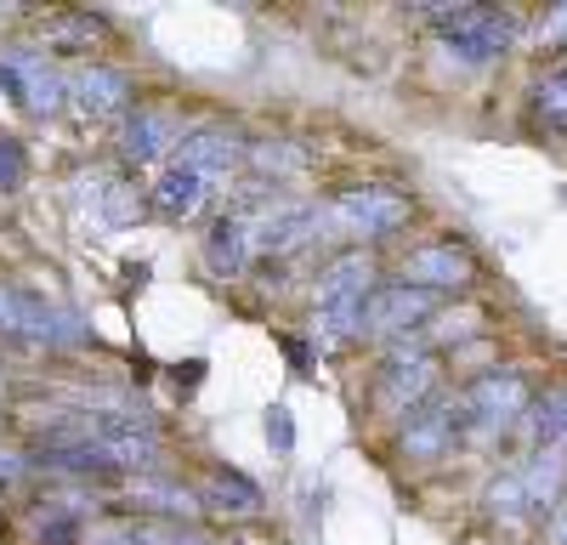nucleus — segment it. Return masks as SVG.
Returning a JSON list of instances; mask_svg holds the SVG:
<instances>
[{
	"instance_id": "obj_1",
	"label": "nucleus",
	"mask_w": 567,
	"mask_h": 545,
	"mask_svg": "<svg viewBox=\"0 0 567 545\" xmlns=\"http://www.w3.org/2000/svg\"><path fill=\"white\" fill-rule=\"evenodd\" d=\"M374 296V261L363 250L336 256L318 272V307H312V336L318 347H347L363 336V307Z\"/></svg>"
},
{
	"instance_id": "obj_2",
	"label": "nucleus",
	"mask_w": 567,
	"mask_h": 545,
	"mask_svg": "<svg viewBox=\"0 0 567 545\" xmlns=\"http://www.w3.org/2000/svg\"><path fill=\"white\" fill-rule=\"evenodd\" d=\"M432 29L460 63H494L516 40V23L494 7H432Z\"/></svg>"
},
{
	"instance_id": "obj_3",
	"label": "nucleus",
	"mask_w": 567,
	"mask_h": 545,
	"mask_svg": "<svg viewBox=\"0 0 567 545\" xmlns=\"http://www.w3.org/2000/svg\"><path fill=\"white\" fill-rule=\"evenodd\" d=\"M561 494H567V449H539L528 466H516L488 489V506L505 517H523V512L561 506Z\"/></svg>"
},
{
	"instance_id": "obj_4",
	"label": "nucleus",
	"mask_w": 567,
	"mask_h": 545,
	"mask_svg": "<svg viewBox=\"0 0 567 545\" xmlns=\"http://www.w3.org/2000/svg\"><path fill=\"white\" fill-rule=\"evenodd\" d=\"M0 336H23V341H52V347H74L85 341V325L58 307V301H45L34 290H12V285H0Z\"/></svg>"
},
{
	"instance_id": "obj_5",
	"label": "nucleus",
	"mask_w": 567,
	"mask_h": 545,
	"mask_svg": "<svg viewBox=\"0 0 567 545\" xmlns=\"http://www.w3.org/2000/svg\"><path fill=\"white\" fill-rule=\"evenodd\" d=\"M432 387H437V358L425 352V347H409V341H398L392 352H386V363H381V381H374V403L386 409V415H414V409L432 398Z\"/></svg>"
},
{
	"instance_id": "obj_6",
	"label": "nucleus",
	"mask_w": 567,
	"mask_h": 545,
	"mask_svg": "<svg viewBox=\"0 0 567 545\" xmlns=\"http://www.w3.org/2000/svg\"><path fill=\"white\" fill-rule=\"evenodd\" d=\"M323 222H336L341 234L381 239V234H392V227L409 222V199L398 188H341L323 205Z\"/></svg>"
},
{
	"instance_id": "obj_7",
	"label": "nucleus",
	"mask_w": 567,
	"mask_h": 545,
	"mask_svg": "<svg viewBox=\"0 0 567 545\" xmlns=\"http://www.w3.org/2000/svg\"><path fill=\"white\" fill-rule=\"evenodd\" d=\"M465 415L471 432H505L511 421L528 415V381L523 370H488L465 387Z\"/></svg>"
},
{
	"instance_id": "obj_8",
	"label": "nucleus",
	"mask_w": 567,
	"mask_h": 545,
	"mask_svg": "<svg viewBox=\"0 0 567 545\" xmlns=\"http://www.w3.org/2000/svg\"><path fill=\"white\" fill-rule=\"evenodd\" d=\"M245 222H250L256 256H284V250H296V245H307L318 234L323 210L318 205H301V199H272V205L245 210Z\"/></svg>"
},
{
	"instance_id": "obj_9",
	"label": "nucleus",
	"mask_w": 567,
	"mask_h": 545,
	"mask_svg": "<svg viewBox=\"0 0 567 545\" xmlns=\"http://www.w3.org/2000/svg\"><path fill=\"white\" fill-rule=\"evenodd\" d=\"M460 432H471L465 398H425L414 415L403 421V454H409V461H437L443 449H454Z\"/></svg>"
},
{
	"instance_id": "obj_10",
	"label": "nucleus",
	"mask_w": 567,
	"mask_h": 545,
	"mask_svg": "<svg viewBox=\"0 0 567 545\" xmlns=\"http://www.w3.org/2000/svg\"><path fill=\"white\" fill-rule=\"evenodd\" d=\"M432 296L425 290H414V285H386V290H374L369 296V307H363V336L369 341H398V336H409L414 325H425L432 318Z\"/></svg>"
},
{
	"instance_id": "obj_11",
	"label": "nucleus",
	"mask_w": 567,
	"mask_h": 545,
	"mask_svg": "<svg viewBox=\"0 0 567 545\" xmlns=\"http://www.w3.org/2000/svg\"><path fill=\"white\" fill-rule=\"evenodd\" d=\"M0 85L18 91L23 109H34V114H52L69 97V80L45 63L40 52H0Z\"/></svg>"
},
{
	"instance_id": "obj_12",
	"label": "nucleus",
	"mask_w": 567,
	"mask_h": 545,
	"mask_svg": "<svg viewBox=\"0 0 567 545\" xmlns=\"http://www.w3.org/2000/svg\"><path fill=\"white\" fill-rule=\"evenodd\" d=\"M221 194V182H210L205 171H194V165H182V160H171L159 176H154V188H148V199H154V210L159 216H171V222H187V216H199L210 199Z\"/></svg>"
},
{
	"instance_id": "obj_13",
	"label": "nucleus",
	"mask_w": 567,
	"mask_h": 545,
	"mask_svg": "<svg viewBox=\"0 0 567 545\" xmlns=\"http://www.w3.org/2000/svg\"><path fill=\"white\" fill-rule=\"evenodd\" d=\"M471 272H477L471 250H460V245H420V250H409V261H403V285L437 296V290L471 285Z\"/></svg>"
},
{
	"instance_id": "obj_14",
	"label": "nucleus",
	"mask_w": 567,
	"mask_h": 545,
	"mask_svg": "<svg viewBox=\"0 0 567 545\" xmlns=\"http://www.w3.org/2000/svg\"><path fill=\"white\" fill-rule=\"evenodd\" d=\"M182 136L187 131L171 109H136L125 120V131H120V154H125V165H154L171 148H182Z\"/></svg>"
},
{
	"instance_id": "obj_15",
	"label": "nucleus",
	"mask_w": 567,
	"mask_h": 545,
	"mask_svg": "<svg viewBox=\"0 0 567 545\" xmlns=\"http://www.w3.org/2000/svg\"><path fill=\"white\" fill-rule=\"evenodd\" d=\"M176 160L194 165V171H205L210 182H221V188H227V176L239 171V160H245V136L233 131V125H199V131L182 136Z\"/></svg>"
},
{
	"instance_id": "obj_16",
	"label": "nucleus",
	"mask_w": 567,
	"mask_h": 545,
	"mask_svg": "<svg viewBox=\"0 0 567 545\" xmlns=\"http://www.w3.org/2000/svg\"><path fill=\"white\" fill-rule=\"evenodd\" d=\"M74 205H80V216H91L97 227H125L142 210L136 188H125V182H114L103 171H80L74 176Z\"/></svg>"
},
{
	"instance_id": "obj_17",
	"label": "nucleus",
	"mask_w": 567,
	"mask_h": 545,
	"mask_svg": "<svg viewBox=\"0 0 567 545\" xmlns=\"http://www.w3.org/2000/svg\"><path fill=\"white\" fill-rule=\"evenodd\" d=\"M69 97H74V109L85 120H109V114H120L131 103V80L114 63H85V69L69 74Z\"/></svg>"
},
{
	"instance_id": "obj_18",
	"label": "nucleus",
	"mask_w": 567,
	"mask_h": 545,
	"mask_svg": "<svg viewBox=\"0 0 567 545\" xmlns=\"http://www.w3.org/2000/svg\"><path fill=\"white\" fill-rule=\"evenodd\" d=\"M205 261H210V272H221V279H239V272L256 261V239H250L245 210H239V216H221V222L210 227V239H205Z\"/></svg>"
},
{
	"instance_id": "obj_19",
	"label": "nucleus",
	"mask_w": 567,
	"mask_h": 545,
	"mask_svg": "<svg viewBox=\"0 0 567 545\" xmlns=\"http://www.w3.org/2000/svg\"><path fill=\"white\" fill-rule=\"evenodd\" d=\"M199 500L216 506V512H227V517H256L261 512V489L250 477H239V472H210L199 483Z\"/></svg>"
},
{
	"instance_id": "obj_20",
	"label": "nucleus",
	"mask_w": 567,
	"mask_h": 545,
	"mask_svg": "<svg viewBox=\"0 0 567 545\" xmlns=\"http://www.w3.org/2000/svg\"><path fill=\"white\" fill-rule=\"evenodd\" d=\"M523 426H528L534 449H561V438H567V387H556L539 403H528V421Z\"/></svg>"
},
{
	"instance_id": "obj_21",
	"label": "nucleus",
	"mask_w": 567,
	"mask_h": 545,
	"mask_svg": "<svg viewBox=\"0 0 567 545\" xmlns=\"http://www.w3.org/2000/svg\"><path fill=\"white\" fill-rule=\"evenodd\" d=\"M131 500H136V506L165 512V517H187V512L199 506V494H194V489L165 483V477H136V483H131Z\"/></svg>"
},
{
	"instance_id": "obj_22",
	"label": "nucleus",
	"mask_w": 567,
	"mask_h": 545,
	"mask_svg": "<svg viewBox=\"0 0 567 545\" xmlns=\"http://www.w3.org/2000/svg\"><path fill=\"white\" fill-rule=\"evenodd\" d=\"M534 125L567 131V69H550V74L534 85Z\"/></svg>"
},
{
	"instance_id": "obj_23",
	"label": "nucleus",
	"mask_w": 567,
	"mask_h": 545,
	"mask_svg": "<svg viewBox=\"0 0 567 545\" xmlns=\"http://www.w3.org/2000/svg\"><path fill=\"white\" fill-rule=\"evenodd\" d=\"M45 40H52V45H80V52H91V40H103V18H91V12L52 18V23H45Z\"/></svg>"
},
{
	"instance_id": "obj_24",
	"label": "nucleus",
	"mask_w": 567,
	"mask_h": 545,
	"mask_svg": "<svg viewBox=\"0 0 567 545\" xmlns=\"http://www.w3.org/2000/svg\"><path fill=\"white\" fill-rule=\"evenodd\" d=\"M34 534H40V545H80V523H74V512H63V506H45V512L34 517Z\"/></svg>"
},
{
	"instance_id": "obj_25",
	"label": "nucleus",
	"mask_w": 567,
	"mask_h": 545,
	"mask_svg": "<svg viewBox=\"0 0 567 545\" xmlns=\"http://www.w3.org/2000/svg\"><path fill=\"white\" fill-rule=\"evenodd\" d=\"M29 182V154H23V143H12V136H0V188H23Z\"/></svg>"
},
{
	"instance_id": "obj_26",
	"label": "nucleus",
	"mask_w": 567,
	"mask_h": 545,
	"mask_svg": "<svg viewBox=\"0 0 567 545\" xmlns=\"http://www.w3.org/2000/svg\"><path fill=\"white\" fill-rule=\"evenodd\" d=\"M250 160H256L261 171H272V176L301 171V154H296V148H284V143H256V148H250Z\"/></svg>"
},
{
	"instance_id": "obj_27",
	"label": "nucleus",
	"mask_w": 567,
	"mask_h": 545,
	"mask_svg": "<svg viewBox=\"0 0 567 545\" xmlns=\"http://www.w3.org/2000/svg\"><path fill=\"white\" fill-rule=\"evenodd\" d=\"M267 438H272L278 449H290V443H296V426H290V409H272V415H267Z\"/></svg>"
},
{
	"instance_id": "obj_28",
	"label": "nucleus",
	"mask_w": 567,
	"mask_h": 545,
	"mask_svg": "<svg viewBox=\"0 0 567 545\" xmlns=\"http://www.w3.org/2000/svg\"><path fill=\"white\" fill-rule=\"evenodd\" d=\"M23 466H29L23 454H18V449H7V443H0V483H18V477H23Z\"/></svg>"
},
{
	"instance_id": "obj_29",
	"label": "nucleus",
	"mask_w": 567,
	"mask_h": 545,
	"mask_svg": "<svg viewBox=\"0 0 567 545\" xmlns=\"http://www.w3.org/2000/svg\"><path fill=\"white\" fill-rule=\"evenodd\" d=\"M539 40H550V45H561V40H567V7H556V12L539 23Z\"/></svg>"
},
{
	"instance_id": "obj_30",
	"label": "nucleus",
	"mask_w": 567,
	"mask_h": 545,
	"mask_svg": "<svg viewBox=\"0 0 567 545\" xmlns=\"http://www.w3.org/2000/svg\"><path fill=\"white\" fill-rule=\"evenodd\" d=\"M550 545H567V500L550 512Z\"/></svg>"
}]
</instances>
